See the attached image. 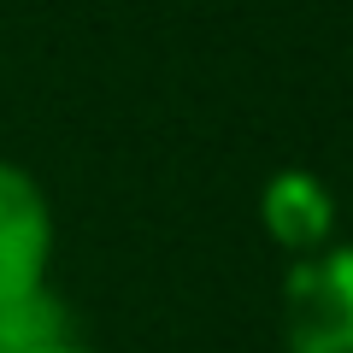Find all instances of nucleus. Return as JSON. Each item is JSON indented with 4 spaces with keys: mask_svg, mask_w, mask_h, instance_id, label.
Segmentation results:
<instances>
[{
    "mask_svg": "<svg viewBox=\"0 0 353 353\" xmlns=\"http://www.w3.org/2000/svg\"><path fill=\"white\" fill-rule=\"evenodd\" d=\"M283 353H353V241L289 259Z\"/></svg>",
    "mask_w": 353,
    "mask_h": 353,
    "instance_id": "obj_1",
    "label": "nucleus"
},
{
    "mask_svg": "<svg viewBox=\"0 0 353 353\" xmlns=\"http://www.w3.org/2000/svg\"><path fill=\"white\" fill-rule=\"evenodd\" d=\"M53 271V201L24 165L0 159V301L48 289Z\"/></svg>",
    "mask_w": 353,
    "mask_h": 353,
    "instance_id": "obj_2",
    "label": "nucleus"
},
{
    "mask_svg": "<svg viewBox=\"0 0 353 353\" xmlns=\"http://www.w3.org/2000/svg\"><path fill=\"white\" fill-rule=\"evenodd\" d=\"M259 224L289 259H306L336 241V194L318 171H301V165L271 171L259 189Z\"/></svg>",
    "mask_w": 353,
    "mask_h": 353,
    "instance_id": "obj_3",
    "label": "nucleus"
},
{
    "mask_svg": "<svg viewBox=\"0 0 353 353\" xmlns=\"http://www.w3.org/2000/svg\"><path fill=\"white\" fill-rule=\"evenodd\" d=\"M71 306L48 289H30L0 301V353H30V347H53V341H71Z\"/></svg>",
    "mask_w": 353,
    "mask_h": 353,
    "instance_id": "obj_4",
    "label": "nucleus"
},
{
    "mask_svg": "<svg viewBox=\"0 0 353 353\" xmlns=\"http://www.w3.org/2000/svg\"><path fill=\"white\" fill-rule=\"evenodd\" d=\"M30 353H94V347H83V341L71 336V341H53V347H30Z\"/></svg>",
    "mask_w": 353,
    "mask_h": 353,
    "instance_id": "obj_5",
    "label": "nucleus"
}]
</instances>
